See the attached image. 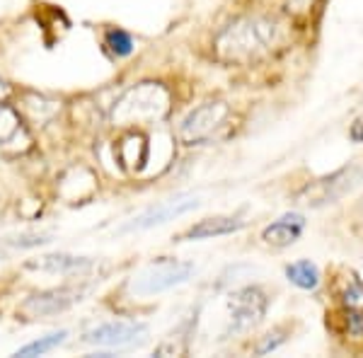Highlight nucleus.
<instances>
[{
  "mask_svg": "<svg viewBox=\"0 0 363 358\" xmlns=\"http://www.w3.org/2000/svg\"><path fill=\"white\" fill-rule=\"evenodd\" d=\"M148 339V327L140 322H104L99 327H92L85 332L83 342L104 346V349H124V346H136Z\"/></svg>",
  "mask_w": 363,
  "mask_h": 358,
  "instance_id": "nucleus-6",
  "label": "nucleus"
},
{
  "mask_svg": "<svg viewBox=\"0 0 363 358\" xmlns=\"http://www.w3.org/2000/svg\"><path fill=\"white\" fill-rule=\"evenodd\" d=\"M351 140H354V143H361L363 140V116L356 119L354 126H351Z\"/></svg>",
  "mask_w": 363,
  "mask_h": 358,
  "instance_id": "nucleus-19",
  "label": "nucleus"
},
{
  "mask_svg": "<svg viewBox=\"0 0 363 358\" xmlns=\"http://www.w3.org/2000/svg\"><path fill=\"white\" fill-rule=\"evenodd\" d=\"M284 342V337H281V330H277V332H272V334H267V339L262 342L259 346H257V354L259 356H264V354H269V351H274L277 346Z\"/></svg>",
  "mask_w": 363,
  "mask_h": 358,
  "instance_id": "nucleus-17",
  "label": "nucleus"
},
{
  "mask_svg": "<svg viewBox=\"0 0 363 358\" xmlns=\"http://www.w3.org/2000/svg\"><path fill=\"white\" fill-rule=\"evenodd\" d=\"M281 42V27L269 17H242L216 39V54L228 63H250Z\"/></svg>",
  "mask_w": 363,
  "mask_h": 358,
  "instance_id": "nucleus-1",
  "label": "nucleus"
},
{
  "mask_svg": "<svg viewBox=\"0 0 363 358\" xmlns=\"http://www.w3.org/2000/svg\"><path fill=\"white\" fill-rule=\"evenodd\" d=\"M286 276H289L291 284L298 286V289H303V291H313V289H318V284H320L318 267L308 259L289 264V267H286Z\"/></svg>",
  "mask_w": 363,
  "mask_h": 358,
  "instance_id": "nucleus-13",
  "label": "nucleus"
},
{
  "mask_svg": "<svg viewBox=\"0 0 363 358\" xmlns=\"http://www.w3.org/2000/svg\"><path fill=\"white\" fill-rule=\"evenodd\" d=\"M169 95L157 83H140L126 92L112 109V121L116 126L150 124L167 114Z\"/></svg>",
  "mask_w": 363,
  "mask_h": 358,
  "instance_id": "nucleus-2",
  "label": "nucleus"
},
{
  "mask_svg": "<svg viewBox=\"0 0 363 358\" xmlns=\"http://www.w3.org/2000/svg\"><path fill=\"white\" fill-rule=\"evenodd\" d=\"M66 337H68L66 330L54 332V334H46V337L37 339V342L22 346V349L17 351L15 356H42V354H46V351H51V349H56V346H61L63 342H66Z\"/></svg>",
  "mask_w": 363,
  "mask_h": 358,
  "instance_id": "nucleus-15",
  "label": "nucleus"
},
{
  "mask_svg": "<svg viewBox=\"0 0 363 358\" xmlns=\"http://www.w3.org/2000/svg\"><path fill=\"white\" fill-rule=\"evenodd\" d=\"M27 269H39V272L51 274H85L92 269V259L87 257H73V254H44L39 259H29Z\"/></svg>",
  "mask_w": 363,
  "mask_h": 358,
  "instance_id": "nucleus-12",
  "label": "nucleus"
},
{
  "mask_svg": "<svg viewBox=\"0 0 363 358\" xmlns=\"http://www.w3.org/2000/svg\"><path fill=\"white\" fill-rule=\"evenodd\" d=\"M8 95H10V85L0 78V102H5V97H8Z\"/></svg>",
  "mask_w": 363,
  "mask_h": 358,
  "instance_id": "nucleus-20",
  "label": "nucleus"
},
{
  "mask_svg": "<svg viewBox=\"0 0 363 358\" xmlns=\"http://www.w3.org/2000/svg\"><path fill=\"white\" fill-rule=\"evenodd\" d=\"M298 3H303V0H298Z\"/></svg>",
  "mask_w": 363,
  "mask_h": 358,
  "instance_id": "nucleus-21",
  "label": "nucleus"
},
{
  "mask_svg": "<svg viewBox=\"0 0 363 358\" xmlns=\"http://www.w3.org/2000/svg\"><path fill=\"white\" fill-rule=\"evenodd\" d=\"M267 296L259 289H242L228 298L230 308V332H247L257 327L267 315Z\"/></svg>",
  "mask_w": 363,
  "mask_h": 358,
  "instance_id": "nucleus-7",
  "label": "nucleus"
},
{
  "mask_svg": "<svg viewBox=\"0 0 363 358\" xmlns=\"http://www.w3.org/2000/svg\"><path fill=\"white\" fill-rule=\"evenodd\" d=\"M22 133V121H20V114L10 107V104L0 102V148L13 140Z\"/></svg>",
  "mask_w": 363,
  "mask_h": 358,
  "instance_id": "nucleus-14",
  "label": "nucleus"
},
{
  "mask_svg": "<svg viewBox=\"0 0 363 358\" xmlns=\"http://www.w3.org/2000/svg\"><path fill=\"white\" fill-rule=\"evenodd\" d=\"M85 296V289H54L44 293H34L22 303V315L27 317H51L66 313L70 305L80 303Z\"/></svg>",
  "mask_w": 363,
  "mask_h": 358,
  "instance_id": "nucleus-8",
  "label": "nucleus"
},
{
  "mask_svg": "<svg viewBox=\"0 0 363 358\" xmlns=\"http://www.w3.org/2000/svg\"><path fill=\"white\" fill-rule=\"evenodd\" d=\"M191 274H194V264L162 257V259H155L153 264H148V267L133 279L131 286L138 296H155V293L174 289V286L189 281Z\"/></svg>",
  "mask_w": 363,
  "mask_h": 358,
  "instance_id": "nucleus-4",
  "label": "nucleus"
},
{
  "mask_svg": "<svg viewBox=\"0 0 363 358\" xmlns=\"http://www.w3.org/2000/svg\"><path fill=\"white\" fill-rule=\"evenodd\" d=\"M199 208V201L196 198H172V201H165V203H157V206L148 208L145 213H140L138 218H133L124 230H148V228H155V225H162L167 220H174L179 216L189 213V211Z\"/></svg>",
  "mask_w": 363,
  "mask_h": 358,
  "instance_id": "nucleus-9",
  "label": "nucleus"
},
{
  "mask_svg": "<svg viewBox=\"0 0 363 358\" xmlns=\"http://www.w3.org/2000/svg\"><path fill=\"white\" fill-rule=\"evenodd\" d=\"M104 42H107V46L116 56H128L133 51V39H131V34L124 32V29H109Z\"/></svg>",
  "mask_w": 363,
  "mask_h": 358,
  "instance_id": "nucleus-16",
  "label": "nucleus"
},
{
  "mask_svg": "<svg viewBox=\"0 0 363 358\" xmlns=\"http://www.w3.org/2000/svg\"><path fill=\"white\" fill-rule=\"evenodd\" d=\"M230 114V107L220 99L216 102H206L199 109L191 111L179 126V136L184 143H199V140H206L223 126V121Z\"/></svg>",
  "mask_w": 363,
  "mask_h": 358,
  "instance_id": "nucleus-5",
  "label": "nucleus"
},
{
  "mask_svg": "<svg viewBox=\"0 0 363 358\" xmlns=\"http://www.w3.org/2000/svg\"><path fill=\"white\" fill-rule=\"evenodd\" d=\"M245 228V220L233 218V216H213V218H203L196 225H191L186 233H182L177 240H208L220 237V235H233Z\"/></svg>",
  "mask_w": 363,
  "mask_h": 358,
  "instance_id": "nucleus-11",
  "label": "nucleus"
},
{
  "mask_svg": "<svg viewBox=\"0 0 363 358\" xmlns=\"http://www.w3.org/2000/svg\"><path fill=\"white\" fill-rule=\"evenodd\" d=\"M347 325H349L351 334H363V313H359V310H349Z\"/></svg>",
  "mask_w": 363,
  "mask_h": 358,
  "instance_id": "nucleus-18",
  "label": "nucleus"
},
{
  "mask_svg": "<svg viewBox=\"0 0 363 358\" xmlns=\"http://www.w3.org/2000/svg\"><path fill=\"white\" fill-rule=\"evenodd\" d=\"M363 181V169L359 165H347L337 172L327 174L313 184H308L306 189L298 194L303 203L308 206H327V203H335L339 198H344L347 194H351Z\"/></svg>",
  "mask_w": 363,
  "mask_h": 358,
  "instance_id": "nucleus-3",
  "label": "nucleus"
},
{
  "mask_svg": "<svg viewBox=\"0 0 363 358\" xmlns=\"http://www.w3.org/2000/svg\"><path fill=\"white\" fill-rule=\"evenodd\" d=\"M303 228H306V218L301 213H286L264 228L262 240L267 245H274V247H289L303 235Z\"/></svg>",
  "mask_w": 363,
  "mask_h": 358,
  "instance_id": "nucleus-10",
  "label": "nucleus"
}]
</instances>
